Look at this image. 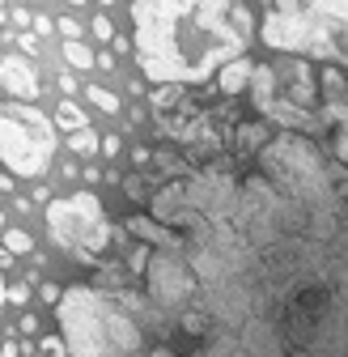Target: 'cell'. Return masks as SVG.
Returning a JSON list of instances; mask_svg holds the SVG:
<instances>
[{"label":"cell","mask_w":348,"mask_h":357,"mask_svg":"<svg viewBox=\"0 0 348 357\" xmlns=\"http://www.w3.org/2000/svg\"><path fill=\"white\" fill-rule=\"evenodd\" d=\"M132 52L149 81L200 85L251 47L255 17L238 0H132Z\"/></svg>","instance_id":"1"},{"label":"cell","mask_w":348,"mask_h":357,"mask_svg":"<svg viewBox=\"0 0 348 357\" xmlns=\"http://www.w3.org/2000/svg\"><path fill=\"white\" fill-rule=\"evenodd\" d=\"M42 217H47V234L60 251H68L77 259H90V264H102V255L115 238V226L106 221V208L94 192L47 200V213Z\"/></svg>","instance_id":"2"},{"label":"cell","mask_w":348,"mask_h":357,"mask_svg":"<svg viewBox=\"0 0 348 357\" xmlns=\"http://www.w3.org/2000/svg\"><path fill=\"white\" fill-rule=\"evenodd\" d=\"M56 158V128L34 102H17L0 107V162L9 174L22 178H38L47 174Z\"/></svg>","instance_id":"3"},{"label":"cell","mask_w":348,"mask_h":357,"mask_svg":"<svg viewBox=\"0 0 348 357\" xmlns=\"http://www.w3.org/2000/svg\"><path fill=\"white\" fill-rule=\"evenodd\" d=\"M259 38L264 47L272 52H285V56H306V60H344L331 30H323L319 22H306V17H293V13H280V9H268L264 22H259Z\"/></svg>","instance_id":"4"},{"label":"cell","mask_w":348,"mask_h":357,"mask_svg":"<svg viewBox=\"0 0 348 357\" xmlns=\"http://www.w3.org/2000/svg\"><path fill=\"white\" fill-rule=\"evenodd\" d=\"M141 277H145V298L157 310H179V306L196 302V294H200V281L191 273L187 255L170 251V247H161V251L149 247V255L141 264Z\"/></svg>","instance_id":"5"},{"label":"cell","mask_w":348,"mask_h":357,"mask_svg":"<svg viewBox=\"0 0 348 357\" xmlns=\"http://www.w3.org/2000/svg\"><path fill=\"white\" fill-rule=\"evenodd\" d=\"M149 213H153V221H161L166 230H174L183 238V251L191 247V243H200L204 238V230H208V217L187 200V192H183V174H174L166 188H157V192H149Z\"/></svg>","instance_id":"6"},{"label":"cell","mask_w":348,"mask_h":357,"mask_svg":"<svg viewBox=\"0 0 348 357\" xmlns=\"http://www.w3.org/2000/svg\"><path fill=\"white\" fill-rule=\"evenodd\" d=\"M264 5L293 13V17H306V22H319L323 30H331L340 56L348 60V0H264Z\"/></svg>","instance_id":"7"},{"label":"cell","mask_w":348,"mask_h":357,"mask_svg":"<svg viewBox=\"0 0 348 357\" xmlns=\"http://www.w3.org/2000/svg\"><path fill=\"white\" fill-rule=\"evenodd\" d=\"M315 81H319V102H323V111H327V123H335V115L348 111V77H344L340 64L319 60Z\"/></svg>","instance_id":"8"},{"label":"cell","mask_w":348,"mask_h":357,"mask_svg":"<svg viewBox=\"0 0 348 357\" xmlns=\"http://www.w3.org/2000/svg\"><path fill=\"white\" fill-rule=\"evenodd\" d=\"M0 85H5V94L17 98V102H34L38 98V73L22 56H5V60H0Z\"/></svg>","instance_id":"9"},{"label":"cell","mask_w":348,"mask_h":357,"mask_svg":"<svg viewBox=\"0 0 348 357\" xmlns=\"http://www.w3.org/2000/svg\"><path fill=\"white\" fill-rule=\"evenodd\" d=\"M127 234H136V238H145V243H153V247H170V251H183V238L174 234V230H166L161 221H153V217H127V226H123Z\"/></svg>","instance_id":"10"},{"label":"cell","mask_w":348,"mask_h":357,"mask_svg":"<svg viewBox=\"0 0 348 357\" xmlns=\"http://www.w3.org/2000/svg\"><path fill=\"white\" fill-rule=\"evenodd\" d=\"M212 77H216V89H221L226 98H234V94H242L246 81H251V60L246 56H234V60H226L221 68H216Z\"/></svg>","instance_id":"11"},{"label":"cell","mask_w":348,"mask_h":357,"mask_svg":"<svg viewBox=\"0 0 348 357\" xmlns=\"http://www.w3.org/2000/svg\"><path fill=\"white\" fill-rule=\"evenodd\" d=\"M264 141H268V128L259 123V119L238 123V132H234V149H238V153H251V149H259Z\"/></svg>","instance_id":"12"},{"label":"cell","mask_w":348,"mask_h":357,"mask_svg":"<svg viewBox=\"0 0 348 357\" xmlns=\"http://www.w3.org/2000/svg\"><path fill=\"white\" fill-rule=\"evenodd\" d=\"M187 94V85H179V81H157V89H149V102H153V111H166V107H174Z\"/></svg>","instance_id":"13"},{"label":"cell","mask_w":348,"mask_h":357,"mask_svg":"<svg viewBox=\"0 0 348 357\" xmlns=\"http://www.w3.org/2000/svg\"><path fill=\"white\" fill-rule=\"evenodd\" d=\"M331 158L348 170V111L335 115V123H331Z\"/></svg>","instance_id":"14"},{"label":"cell","mask_w":348,"mask_h":357,"mask_svg":"<svg viewBox=\"0 0 348 357\" xmlns=\"http://www.w3.org/2000/svg\"><path fill=\"white\" fill-rule=\"evenodd\" d=\"M90 123V115H85L72 98H64L60 107H56V128H64V132H77V128H85Z\"/></svg>","instance_id":"15"},{"label":"cell","mask_w":348,"mask_h":357,"mask_svg":"<svg viewBox=\"0 0 348 357\" xmlns=\"http://www.w3.org/2000/svg\"><path fill=\"white\" fill-rule=\"evenodd\" d=\"M68 149L81 153V158H94V153H98V137L90 132V123L77 128V132H68Z\"/></svg>","instance_id":"16"},{"label":"cell","mask_w":348,"mask_h":357,"mask_svg":"<svg viewBox=\"0 0 348 357\" xmlns=\"http://www.w3.org/2000/svg\"><path fill=\"white\" fill-rule=\"evenodd\" d=\"M64 60H68L72 68H94V47H85L81 38H68V43H64Z\"/></svg>","instance_id":"17"},{"label":"cell","mask_w":348,"mask_h":357,"mask_svg":"<svg viewBox=\"0 0 348 357\" xmlns=\"http://www.w3.org/2000/svg\"><path fill=\"white\" fill-rule=\"evenodd\" d=\"M85 98H90L98 111H106V115H119L123 111V102L111 94V89H102V85H85Z\"/></svg>","instance_id":"18"},{"label":"cell","mask_w":348,"mask_h":357,"mask_svg":"<svg viewBox=\"0 0 348 357\" xmlns=\"http://www.w3.org/2000/svg\"><path fill=\"white\" fill-rule=\"evenodd\" d=\"M119 183H123V192L132 200H149V178L145 174H127V178H119Z\"/></svg>","instance_id":"19"},{"label":"cell","mask_w":348,"mask_h":357,"mask_svg":"<svg viewBox=\"0 0 348 357\" xmlns=\"http://www.w3.org/2000/svg\"><path fill=\"white\" fill-rule=\"evenodd\" d=\"M5 251H9V255H26V251H34V243H30L26 230H9V234H5Z\"/></svg>","instance_id":"20"},{"label":"cell","mask_w":348,"mask_h":357,"mask_svg":"<svg viewBox=\"0 0 348 357\" xmlns=\"http://www.w3.org/2000/svg\"><path fill=\"white\" fill-rule=\"evenodd\" d=\"M38 357H68L64 336H38Z\"/></svg>","instance_id":"21"},{"label":"cell","mask_w":348,"mask_h":357,"mask_svg":"<svg viewBox=\"0 0 348 357\" xmlns=\"http://www.w3.org/2000/svg\"><path fill=\"white\" fill-rule=\"evenodd\" d=\"M157 166H161V170H170V174H187V170H191V162L174 158V153H157Z\"/></svg>","instance_id":"22"},{"label":"cell","mask_w":348,"mask_h":357,"mask_svg":"<svg viewBox=\"0 0 348 357\" xmlns=\"http://www.w3.org/2000/svg\"><path fill=\"white\" fill-rule=\"evenodd\" d=\"M335 196H340V208H344V217H348V170L335 174Z\"/></svg>","instance_id":"23"},{"label":"cell","mask_w":348,"mask_h":357,"mask_svg":"<svg viewBox=\"0 0 348 357\" xmlns=\"http://www.w3.org/2000/svg\"><path fill=\"white\" fill-rule=\"evenodd\" d=\"M26 298H30V289H26V285H5V302L26 306Z\"/></svg>","instance_id":"24"},{"label":"cell","mask_w":348,"mask_h":357,"mask_svg":"<svg viewBox=\"0 0 348 357\" xmlns=\"http://www.w3.org/2000/svg\"><path fill=\"white\" fill-rule=\"evenodd\" d=\"M56 26H60V34H64V38H81V22H77V17H60Z\"/></svg>","instance_id":"25"},{"label":"cell","mask_w":348,"mask_h":357,"mask_svg":"<svg viewBox=\"0 0 348 357\" xmlns=\"http://www.w3.org/2000/svg\"><path fill=\"white\" fill-rule=\"evenodd\" d=\"M94 34H98L102 43H111V38H115V26H111L106 17H94Z\"/></svg>","instance_id":"26"},{"label":"cell","mask_w":348,"mask_h":357,"mask_svg":"<svg viewBox=\"0 0 348 357\" xmlns=\"http://www.w3.org/2000/svg\"><path fill=\"white\" fill-rule=\"evenodd\" d=\"M98 149L111 153V158H119V153H123V141H119V137H106V141H98Z\"/></svg>","instance_id":"27"},{"label":"cell","mask_w":348,"mask_h":357,"mask_svg":"<svg viewBox=\"0 0 348 357\" xmlns=\"http://www.w3.org/2000/svg\"><path fill=\"white\" fill-rule=\"evenodd\" d=\"M30 26H34L38 34H52V30H56V22H52L47 13H38V17H30Z\"/></svg>","instance_id":"28"},{"label":"cell","mask_w":348,"mask_h":357,"mask_svg":"<svg viewBox=\"0 0 348 357\" xmlns=\"http://www.w3.org/2000/svg\"><path fill=\"white\" fill-rule=\"evenodd\" d=\"M17 47H22L26 56H34V52H38V38H34V34H22V38H17Z\"/></svg>","instance_id":"29"},{"label":"cell","mask_w":348,"mask_h":357,"mask_svg":"<svg viewBox=\"0 0 348 357\" xmlns=\"http://www.w3.org/2000/svg\"><path fill=\"white\" fill-rule=\"evenodd\" d=\"M17 328L30 336V332H38V319H34V315H22V319H17Z\"/></svg>","instance_id":"30"},{"label":"cell","mask_w":348,"mask_h":357,"mask_svg":"<svg viewBox=\"0 0 348 357\" xmlns=\"http://www.w3.org/2000/svg\"><path fill=\"white\" fill-rule=\"evenodd\" d=\"M42 302L56 306V302H60V285H42Z\"/></svg>","instance_id":"31"},{"label":"cell","mask_w":348,"mask_h":357,"mask_svg":"<svg viewBox=\"0 0 348 357\" xmlns=\"http://www.w3.org/2000/svg\"><path fill=\"white\" fill-rule=\"evenodd\" d=\"M0 192H13V174L9 170H0Z\"/></svg>","instance_id":"32"},{"label":"cell","mask_w":348,"mask_h":357,"mask_svg":"<svg viewBox=\"0 0 348 357\" xmlns=\"http://www.w3.org/2000/svg\"><path fill=\"white\" fill-rule=\"evenodd\" d=\"M17 353H22V349H17V344H13V340H9V344H5V349H0V357H17Z\"/></svg>","instance_id":"33"},{"label":"cell","mask_w":348,"mask_h":357,"mask_svg":"<svg viewBox=\"0 0 348 357\" xmlns=\"http://www.w3.org/2000/svg\"><path fill=\"white\" fill-rule=\"evenodd\" d=\"M9 259H13V255H9V251H5V243H0V268H5V264H9Z\"/></svg>","instance_id":"34"},{"label":"cell","mask_w":348,"mask_h":357,"mask_svg":"<svg viewBox=\"0 0 348 357\" xmlns=\"http://www.w3.org/2000/svg\"><path fill=\"white\" fill-rule=\"evenodd\" d=\"M0 26H5V0H0Z\"/></svg>","instance_id":"35"},{"label":"cell","mask_w":348,"mask_h":357,"mask_svg":"<svg viewBox=\"0 0 348 357\" xmlns=\"http://www.w3.org/2000/svg\"><path fill=\"white\" fill-rule=\"evenodd\" d=\"M0 302H5V277H0Z\"/></svg>","instance_id":"36"},{"label":"cell","mask_w":348,"mask_h":357,"mask_svg":"<svg viewBox=\"0 0 348 357\" xmlns=\"http://www.w3.org/2000/svg\"><path fill=\"white\" fill-rule=\"evenodd\" d=\"M68 5H85V0H68Z\"/></svg>","instance_id":"37"}]
</instances>
